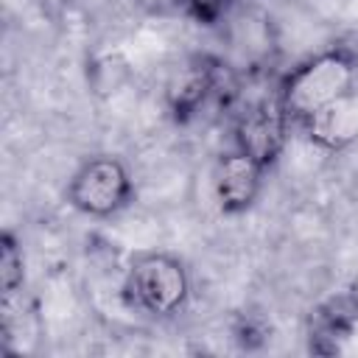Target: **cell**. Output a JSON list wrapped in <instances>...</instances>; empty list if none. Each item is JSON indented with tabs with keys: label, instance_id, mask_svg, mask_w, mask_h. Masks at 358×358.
<instances>
[{
	"label": "cell",
	"instance_id": "cell-1",
	"mask_svg": "<svg viewBox=\"0 0 358 358\" xmlns=\"http://www.w3.org/2000/svg\"><path fill=\"white\" fill-rule=\"evenodd\" d=\"M355 84L358 56L344 45H333L291 67L277 84V101L291 129H296L324 106L355 92Z\"/></svg>",
	"mask_w": 358,
	"mask_h": 358
},
{
	"label": "cell",
	"instance_id": "cell-2",
	"mask_svg": "<svg viewBox=\"0 0 358 358\" xmlns=\"http://www.w3.org/2000/svg\"><path fill=\"white\" fill-rule=\"evenodd\" d=\"M123 294L131 308L154 319H173L190 302V271L179 255L137 252L126 268Z\"/></svg>",
	"mask_w": 358,
	"mask_h": 358
},
{
	"label": "cell",
	"instance_id": "cell-3",
	"mask_svg": "<svg viewBox=\"0 0 358 358\" xmlns=\"http://www.w3.org/2000/svg\"><path fill=\"white\" fill-rule=\"evenodd\" d=\"M64 199L87 218H115L134 201L131 171L115 154H92L70 173Z\"/></svg>",
	"mask_w": 358,
	"mask_h": 358
},
{
	"label": "cell",
	"instance_id": "cell-4",
	"mask_svg": "<svg viewBox=\"0 0 358 358\" xmlns=\"http://www.w3.org/2000/svg\"><path fill=\"white\" fill-rule=\"evenodd\" d=\"M288 134H291V123L277 101V90L274 95L249 101L235 115V123H232V145L249 154L266 171H271L280 162Z\"/></svg>",
	"mask_w": 358,
	"mask_h": 358
},
{
	"label": "cell",
	"instance_id": "cell-5",
	"mask_svg": "<svg viewBox=\"0 0 358 358\" xmlns=\"http://www.w3.org/2000/svg\"><path fill=\"white\" fill-rule=\"evenodd\" d=\"M224 78V62L213 53H193L179 62L162 90V103L168 117L176 126H185L199 117V112L218 92Z\"/></svg>",
	"mask_w": 358,
	"mask_h": 358
},
{
	"label": "cell",
	"instance_id": "cell-6",
	"mask_svg": "<svg viewBox=\"0 0 358 358\" xmlns=\"http://www.w3.org/2000/svg\"><path fill=\"white\" fill-rule=\"evenodd\" d=\"M308 350L316 355L352 352L358 344V291H336L308 313Z\"/></svg>",
	"mask_w": 358,
	"mask_h": 358
},
{
	"label": "cell",
	"instance_id": "cell-7",
	"mask_svg": "<svg viewBox=\"0 0 358 358\" xmlns=\"http://www.w3.org/2000/svg\"><path fill=\"white\" fill-rule=\"evenodd\" d=\"M266 168L255 162L249 154L238 151L235 145L218 157L215 176H213V196L224 215H243L249 213L266 185Z\"/></svg>",
	"mask_w": 358,
	"mask_h": 358
},
{
	"label": "cell",
	"instance_id": "cell-8",
	"mask_svg": "<svg viewBox=\"0 0 358 358\" xmlns=\"http://www.w3.org/2000/svg\"><path fill=\"white\" fill-rule=\"evenodd\" d=\"M310 145L327 154H338L358 143V90L324 106L313 117L296 126Z\"/></svg>",
	"mask_w": 358,
	"mask_h": 358
},
{
	"label": "cell",
	"instance_id": "cell-9",
	"mask_svg": "<svg viewBox=\"0 0 358 358\" xmlns=\"http://www.w3.org/2000/svg\"><path fill=\"white\" fill-rule=\"evenodd\" d=\"M25 285V252L22 241L14 229H3L0 235V291L3 296L22 294Z\"/></svg>",
	"mask_w": 358,
	"mask_h": 358
},
{
	"label": "cell",
	"instance_id": "cell-10",
	"mask_svg": "<svg viewBox=\"0 0 358 358\" xmlns=\"http://www.w3.org/2000/svg\"><path fill=\"white\" fill-rule=\"evenodd\" d=\"M179 6L201 28H218L238 11V0H179Z\"/></svg>",
	"mask_w": 358,
	"mask_h": 358
},
{
	"label": "cell",
	"instance_id": "cell-11",
	"mask_svg": "<svg viewBox=\"0 0 358 358\" xmlns=\"http://www.w3.org/2000/svg\"><path fill=\"white\" fill-rule=\"evenodd\" d=\"M232 341H235L241 350L252 352V350H260V347L268 341V330H266V324L257 322L255 316H241V319L232 324Z\"/></svg>",
	"mask_w": 358,
	"mask_h": 358
}]
</instances>
